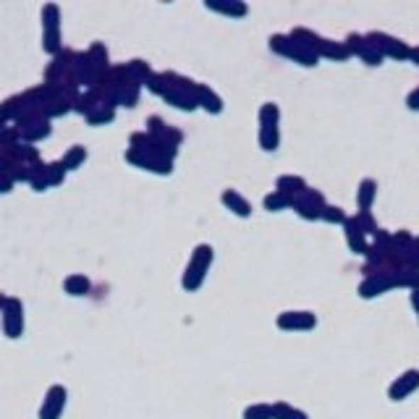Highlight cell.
Wrapping results in <instances>:
<instances>
[{
  "label": "cell",
  "instance_id": "6da1fadb",
  "mask_svg": "<svg viewBox=\"0 0 419 419\" xmlns=\"http://www.w3.org/2000/svg\"><path fill=\"white\" fill-rule=\"evenodd\" d=\"M213 257L215 255L210 244H199V247L194 249V255H191V259H189V265H186V273H184V281H181L184 291H197L199 286L205 283L207 270L213 265Z\"/></svg>",
  "mask_w": 419,
  "mask_h": 419
},
{
  "label": "cell",
  "instance_id": "7a4b0ae2",
  "mask_svg": "<svg viewBox=\"0 0 419 419\" xmlns=\"http://www.w3.org/2000/svg\"><path fill=\"white\" fill-rule=\"evenodd\" d=\"M270 50H275L278 55H283V58H291L294 63L307 66V69L317 66V60H320L317 52H312V50H307V48L296 45L289 35H273L270 37Z\"/></svg>",
  "mask_w": 419,
  "mask_h": 419
},
{
  "label": "cell",
  "instance_id": "3957f363",
  "mask_svg": "<svg viewBox=\"0 0 419 419\" xmlns=\"http://www.w3.org/2000/svg\"><path fill=\"white\" fill-rule=\"evenodd\" d=\"M43 26H45L43 48L50 55H60L63 52V43H60V11L55 3H48L43 9Z\"/></svg>",
  "mask_w": 419,
  "mask_h": 419
},
{
  "label": "cell",
  "instance_id": "277c9868",
  "mask_svg": "<svg viewBox=\"0 0 419 419\" xmlns=\"http://www.w3.org/2000/svg\"><path fill=\"white\" fill-rule=\"evenodd\" d=\"M3 307V330L9 335L11 341H16L24 335V304L16 296H3L0 301Z\"/></svg>",
  "mask_w": 419,
  "mask_h": 419
},
{
  "label": "cell",
  "instance_id": "5b68a950",
  "mask_svg": "<svg viewBox=\"0 0 419 419\" xmlns=\"http://www.w3.org/2000/svg\"><path fill=\"white\" fill-rule=\"evenodd\" d=\"M126 160L137 168H145V171H152L157 176H171L173 173V163L165 160L160 155L155 152H145V150H137V147H128L126 150Z\"/></svg>",
  "mask_w": 419,
  "mask_h": 419
},
{
  "label": "cell",
  "instance_id": "8992f818",
  "mask_svg": "<svg viewBox=\"0 0 419 419\" xmlns=\"http://www.w3.org/2000/svg\"><path fill=\"white\" fill-rule=\"evenodd\" d=\"M367 37H369V43L375 45L385 58L411 60V50H414V48H409V45L401 43V40H396V37H391V35H383V32H372V35H367Z\"/></svg>",
  "mask_w": 419,
  "mask_h": 419
},
{
  "label": "cell",
  "instance_id": "52a82bcc",
  "mask_svg": "<svg viewBox=\"0 0 419 419\" xmlns=\"http://www.w3.org/2000/svg\"><path fill=\"white\" fill-rule=\"evenodd\" d=\"M66 401H69V391L63 385H50L43 398V406H40V419H60Z\"/></svg>",
  "mask_w": 419,
  "mask_h": 419
},
{
  "label": "cell",
  "instance_id": "ba28073f",
  "mask_svg": "<svg viewBox=\"0 0 419 419\" xmlns=\"http://www.w3.org/2000/svg\"><path fill=\"white\" fill-rule=\"evenodd\" d=\"M325 205H328L325 197H323L320 191H315V189H309L304 197L294 199V210H296V215L304 218V220H320V218H323V207Z\"/></svg>",
  "mask_w": 419,
  "mask_h": 419
},
{
  "label": "cell",
  "instance_id": "9c48e42d",
  "mask_svg": "<svg viewBox=\"0 0 419 419\" xmlns=\"http://www.w3.org/2000/svg\"><path fill=\"white\" fill-rule=\"evenodd\" d=\"M414 391H419V369H406L388 385V398L391 401H406Z\"/></svg>",
  "mask_w": 419,
  "mask_h": 419
},
{
  "label": "cell",
  "instance_id": "30bf717a",
  "mask_svg": "<svg viewBox=\"0 0 419 419\" xmlns=\"http://www.w3.org/2000/svg\"><path fill=\"white\" fill-rule=\"evenodd\" d=\"M396 273H377V275H367L359 286V296L362 299H375L380 294L396 289Z\"/></svg>",
  "mask_w": 419,
  "mask_h": 419
},
{
  "label": "cell",
  "instance_id": "8fae6325",
  "mask_svg": "<svg viewBox=\"0 0 419 419\" xmlns=\"http://www.w3.org/2000/svg\"><path fill=\"white\" fill-rule=\"evenodd\" d=\"M346 48H349L351 55H359L364 63H369V66H380L383 63V52L377 50L375 45L369 43V37H362V35H351L349 40H346Z\"/></svg>",
  "mask_w": 419,
  "mask_h": 419
},
{
  "label": "cell",
  "instance_id": "7c38bea8",
  "mask_svg": "<svg viewBox=\"0 0 419 419\" xmlns=\"http://www.w3.org/2000/svg\"><path fill=\"white\" fill-rule=\"evenodd\" d=\"M275 325L281 330H289V333H294V330H315L317 315L315 312H283V315H278Z\"/></svg>",
  "mask_w": 419,
  "mask_h": 419
},
{
  "label": "cell",
  "instance_id": "4fadbf2b",
  "mask_svg": "<svg viewBox=\"0 0 419 419\" xmlns=\"http://www.w3.org/2000/svg\"><path fill=\"white\" fill-rule=\"evenodd\" d=\"M145 131H150L157 142H165V145H173V147H179L181 142H184V134H181L179 128H173L168 126L160 116H152V118H147V128Z\"/></svg>",
  "mask_w": 419,
  "mask_h": 419
},
{
  "label": "cell",
  "instance_id": "5bb4252c",
  "mask_svg": "<svg viewBox=\"0 0 419 419\" xmlns=\"http://www.w3.org/2000/svg\"><path fill=\"white\" fill-rule=\"evenodd\" d=\"M346 244H349V249L354 252V255H369V244H367V233H364V228H362L359 223H357V218H349L346 220Z\"/></svg>",
  "mask_w": 419,
  "mask_h": 419
},
{
  "label": "cell",
  "instance_id": "9a60e30c",
  "mask_svg": "<svg viewBox=\"0 0 419 419\" xmlns=\"http://www.w3.org/2000/svg\"><path fill=\"white\" fill-rule=\"evenodd\" d=\"M50 121L48 118H35L24 123V126H18V139L26 142V145H32V142H40V139H48L50 137Z\"/></svg>",
  "mask_w": 419,
  "mask_h": 419
},
{
  "label": "cell",
  "instance_id": "2e32d148",
  "mask_svg": "<svg viewBox=\"0 0 419 419\" xmlns=\"http://www.w3.org/2000/svg\"><path fill=\"white\" fill-rule=\"evenodd\" d=\"M275 191H281V194H286V197H304L309 191L307 181L299 179V176H281V179L275 181Z\"/></svg>",
  "mask_w": 419,
  "mask_h": 419
},
{
  "label": "cell",
  "instance_id": "e0dca14e",
  "mask_svg": "<svg viewBox=\"0 0 419 419\" xmlns=\"http://www.w3.org/2000/svg\"><path fill=\"white\" fill-rule=\"evenodd\" d=\"M205 9L218 11V13L231 18H244L249 13L247 3H241V0H231V3H225V0H205Z\"/></svg>",
  "mask_w": 419,
  "mask_h": 419
},
{
  "label": "cell",
  "instance_id": "ac0fdd59",
  "mask_svg": "<svg viewBox=\"0 0 419 419\" xmlns=\"http://www.w3.org/2000/svg\"><path fill=\"white\" fill-rule=\"evenodd\" d=\"M220 199H223V205L228 207L233 215H239V218H249V215H252V205H249L247 199L241 197L239 191H233V189H225Z\"/></svg>",
  "mask_w": 419,
  "mask_h": 419
},
{
  "label": "cell",
  "instance_id": "d6986e66",
  "mask_svg": "<svg viewBox=\"0 0 419 419\" xmlns=\"http://www.w3.org/2000/svg\"><path fill=\"white\" fill-rule=\"evenodd\" d=\"M377 197V181L364 179L357 189V205H359V213H369V207L375 205Z\"/></svg>",
  "mask_w": 419,
  "mask_h": 419
},
{
  "label": "cell",
  "instance_id": "ffe728a7",
  "mask_svg": "<svg viewBox=\"0 0 419 419\" xmlns=\"http://www.w3.org/2000/svg\"><path fill=\"white\" fill-rule=\"evenodd\" d=\"M317 55L320 58H330V60H346L351 55L346 43H333V40H320V48H317Z\"/></svg>",
  "mask_w": 419,
  "mask_h": 419
},
{
  "label": "cell",
  "instance_id": "44dd1931",
  "mask_svg": "<svg viewBox=\"0 0 419 419\" xmlns=\"http://www.w3.org/2000/svg\"><path fill=\"white\" fill-rule=\"evenodd\" d=\"M197 103H199V108H205V111H207V113H213V116L223 113V100L213 92V89H210V86H205V84H199Z\"/></svg>",
  "mask_w": 419,
  "mask_h": 419
},
{
  "label": "cell",
  "instance_id": "7402d4cb",
  "mask_svg": "<svg viewBox=\"0 0 419 419\" xmlns=\"http://www.w3.org/2000/svg\"><path fill=\"white\" fill-rule=\"evenodd\" d=\"M278 145H281V131H278V126L262 123V126H259V147H262L265 152H275Z\"/></svg>",
  "mask_w": 419,
  "mask_h": 419
},
{
  "label": "cell",
  "instance_id": "603a6c76",
  "mask_svg": "<svg viewBox=\"0 0 419 419\" xmlns=\"http://www.w3.org/2000/svg\"><path fill=\"white\" fill-rule=\"evenodd\" d=\"M84 118L89 121V126H105V123H111V121L116 118V108H113V105L100 103V105H94Z\"/></svg>",
  "mask_w": 419,
  "mask_h": 419
},
{
  "label": "cell",
  "instance_id": "cb8c5ba5",
  "mask_svg": "<svg viewBox=\"0 0 419 419\" xmlns=\"http://www.w3.org/2000/svg\"><path fill=\"white\" fill-rule=\"evenodd\" d=\"M126 71H128V79L137 82L139 86H147V82L152 79V69L147 66L145 60H131V63H126Z\"/></svg>",
  "mask_w": 419,
  "mask_h": 419
},
{
  "label": "cell",
  "instance_id": "d4e9b609",
  "mask_svg": "<svg viewBox=\"0 0 419 419\" xmlns=\"http://www.w3.org/2000/svg\"><path fill=\"white\" fill-rule=\"evenodd\" d=\"M262 205H265V210H270V213H281V210L294 207V199L286 197V194H281V191H270V194L262 199Z\"/></svg>",
  "mask_w": 419,
  "mask_h": 419
},
{
  "label": "cell",
  "instance_id": "484cf974",
  "mask_svg": "<svg viewBox=\"0 0 419 419\" xmlns=\"http://www.w3.org/2000/svg\"><path fill=\"white\" fill-rule=\"evenodd\" d=\"M273 419H309V417H307V411L296 409V406H291V403L275 401L273 403Z\"/></svg>",
  "mask_w": 419,
  "mask_h": 419
},
{
  "label": "cell",
  "instance_id": "4316f807",
  "mask_svg": "<svg viewBox=\"0 0 419 419\" xmlns=\"http://www.w3.org/2000/svg\"><path fill=\"white\" fill-rule=\"evenodd\" d=\"M63 289H66V294H71V296H84V294H89V281H86L84 275H69L66 281H63Z\"/></svg>",
  "mask_w": 419,
  "mask_h": 419
},
{
  "label": "cell",
  "instance_id": "83f0119b",
  "mask_svg": "<svg viewBox=\"0 0 419 419\" xmlns=\"http://www.w3.org/2000/svg\"><path fill=\"white\" fill-rule=\"evenodd\" d=\"M84 160H86V147L74 145L69 152L63 155V160H60V163L66 165V171H77L79 165H84Z\"/></svg>",
  "mask_w": 419,
  "mask_h": 419
},
{
  "label": "cell",
  "instance_id": "f1b7e54d",
  "mask_svg": "<svg viewBox=\"0 0 419 419\" xmlns=\"http://www.w3.org/2000/svg\"><path fill=\"white\" fill-rule=\"evenodd\" d=\"M244 419H273V403H252L244 409Z\"/></svg>",
  "mask_w": 419,
  "mask_h": 419
},
{
  "label": "cell",
  "instance_id": "f546056e",
  "mask_svg": "<svg viewBox=\"0 0 419 419\" xmlns=\"http://www.w3.org/2000/svg\"><path fill=\"white\" fill-rule=\"evenodd\" d=\"M278 121H281V108L275 103H265L262 108H259V126L262 123H273V126H278Z\"/></svg>",
  "mask_w": 419,
  "mask_h": 419
},
{
  "label": "cell",
  "instance_id": "4dcf8cb0",
  "mask_svg": "<svg viewBox=\"0 0 419 419\" xmlns=\"http://www.w3.org/2000/svg\"><path fill=\"white\" fill-rule=\"evenodd\" d=\"M320 220H325V223H338V225H346V220H349V215L343 213L341 207L325 205V207H323V218H320Z\"/></svg>",
  "mask_w": 419,
  "mask_h": 419
},
{
  "label": "cell",
  "instance_id": "1f68e13d",
  "mask_svg": "<svg viewBox=\"0 0 419 419\" xmlns=\"http://www.w3.org/2000/svg\"><path fill=\"white\" fill-rule=\"evenodd\" d=\"M63 179H66V165L60 163H48V181H50V186H58V184H63Z\"/></svg>",
  "mask_w": 419,
  "mask_h": 419
},
{
  "label": "cell",
  "instance_id": "d6a6232c",
  "mask_svg": "<svg viewBox=\"0 0 419 419\" xmlns=\"http://www.w3.org/2000/svg\"><path fill=\"white\" fill-rule=\"evenodd\" d=\"M357 223H359L362 228H364V233H372V236H375V233L380 231V228H377V223L372 220V215H369V213H359V215H357Z\"/></svg>",
  "mask_w": 419,
  "mask_h": 419
},
{
  "label": "cell",
  "instance_id": "836d02e7",
  "mask_svg": "<svg viewBox=\"0 0 419 419\" xmlns=\"http://www.w3.org/2000/svg\"><path fill=\"white\" fill-rule=\"evenodd\" d=\"M406 105H409V111H419V86L406 97Z\"/></svg>",
  "mask_w": 419,
  "mask_h": 419
},
{
  "label": "cell",
  "instance_id": "e575fe53",
  "mask_svg": "<svg viewBox=\"0 0 419 419\" xmlns=\"http://www.w3.org/2000/svg\"><path fill=\"white\" fill-rule=\"evenodd\" d=\"M411 60H414V63L419 66V48H414V50H411Z\"/></svg>",
  "mask_w": 419,
  "mask_h": 419
},
{
  "label": "cell",
  "instance_id": "d590c367",
  "mask_svg": "<svg viewBox=\"0 0 419 419\" xmlns=\"http://www.w3.org/2000/svg\"><path fill=\"white\" fill-rule=\"evenodd\" d=\"M417 252H419V236H417Z\"/></svg>",
  "mask_w": 419,
  "mask_h": 419
}]
</instances>
